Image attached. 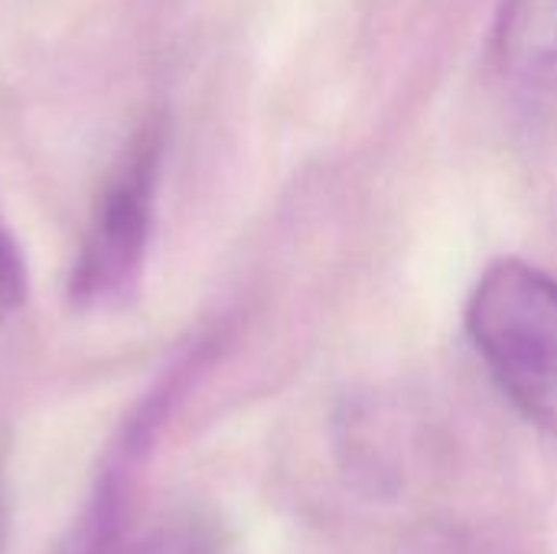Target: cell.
I'll return each mask as SVG.
<instances>
[{"label":"cell","mask_w":557,"mask_h":554,"mask_svg":"<svg viewBox=\"0 0 557 554\" xmlns=\"http://www.w3.org/2000/svg\"><path fill=\"white\" fill-rule=\"evenodd\" d=\"M153 170L157 147L144 144L117 183L104 193V202L88 232L85 251L75 268L72 291L78 300H111L134 287L147 235H150V202H153Z\"/></svg>","instance_id":"obj_2"},{"label":"cell","mask_w":557,"mask_h":554,"mask_svg":"<svg viewBox=\"0 0 557 554\" xmlns=\"http://www.w3.org/2000/svg\"><path fill=\"white\" fill-rule=\"evenodd\" d=\"M444 554H516V549L503 539H493V535H457L450 539V545L444 549Z\"/></svg>","instance_id":"obj_6"},{"label":"cell","mask_w":557,"mask_h":554,"mask_svg":"<svg viewBox=\"0 0 557 554\" xmlns=\"http://www.w3.org/2000/svg\"><path fill=\"white\" fill-rule=\"evenodd\" d=\"M467 333L506 398L557 438V281L506 258L486 268L467 304Z\"/></svg>","instance_id":"obj_1"},{"label":"cell","mask_w":557,"mask_h":554,"mask_svg":"<svg viewBox=\"0 0 557 554\" xmlns=\"http://www.w3.org/2000/svg\"><path fill=\"white\" fill-rule=\"evenodd\" d=\"M496 59L522 91L557 98V0H503Z\"/></svg>","instance_id":"obj_3"},{"label":"cell","mask_w":557,"mask_h":554,"mask_svg":"<svg viewBox=\"0 0 557 554\" xmlns=\"http://www.w3.org/2000/svg\"><path fill=\"white\" fill-rule=\"evenodd\" d=\"M114 554H222V535L202 519H176L131 545L121 542Z\"/></svg>","instance_id":"obj_4"},{"label":"cell","mask_w":557,"mask_h":554,"mask_svg":"<svg viewBox=\"0 0 557 554\" xmlns=\"http://www.w3.org/2000/svg\"><path fill=\"white\" fill-rule=\"evenodd\" d=\"M23 294H26V264L16 242L0 225V307H16Z\"/></svg>","instance_id":"obj_5"}]
</instances>
